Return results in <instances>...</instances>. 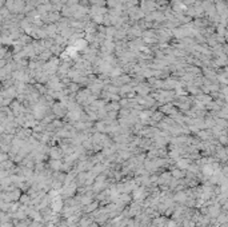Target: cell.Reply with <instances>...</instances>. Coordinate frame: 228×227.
I'll return each mask as SVG.
<instances>
[{
  "mask_svg": "<svg viewBox=\"0 0 228 227\" xmlns=\"http://www.w3.org/2000/svg\"><path fill=\"white\" fill-rule=\"evenodd\" d=\"M54 111L57 116H62V115L65 114V106L63 103H57L54 106Z\"/></svg>",
  "mask_w": 228,
  "mask_h": 227,
  "instance_id": "obj_1",
  "label": "cell"
}]
</instances>
